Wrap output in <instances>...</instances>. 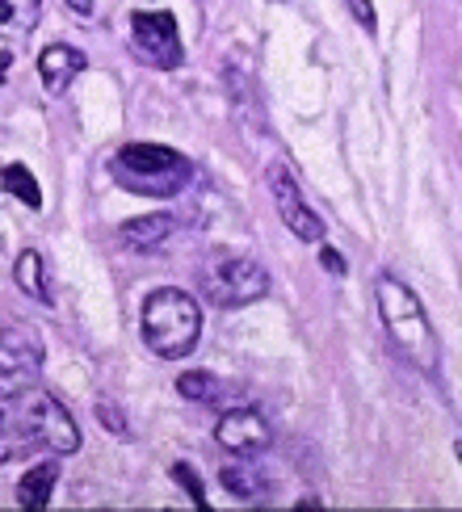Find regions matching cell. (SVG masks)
Instances as JSON below:
<instances>
[{"mask_svg": "<svg viewBox=\"0 0 462 512\" xmlns=\"http://www.w3.org/2000/svg\"><path fill=\"white\" fill-rule=\"evenodd\" d=\"M0 420H5L9 429H17L21 437H30L38 450H55V454L80 450L76 420L68 416V408H63L51 391H42L38 382L0 395Z\"/></svg>", "mask_w": 462, "mask_h": 512, "instance_id": "1", "label": "cell"}, {"mask_svg": "<svg viewBox=\"0 0 462 512\" xmlns=\"http://www.w3.org/2000/svg\"><path fill=\"white\" fill-rule=\"evenodd\" d=\"M374 298H378V315H383V328L391 332V340L399 349H404L408 361H416L420 370H437L441 361V345H437V332L429 324L425 307H420V298L399 282V277L383 273L374 282Z\"/></svg>", "mask_w": 462, "mask_h": 512, "instance_id": "2", "label": "cell"}, {"mask_svg": "<svg viewBox=\"0 0 462 512\" xmlns=\"http://www.w3.org/2000/svg\"><path fill=\"white\" fill-rule=\"evenodd\" d=\"M110 177L122 189H131V194L173 198L194 177V164L164 143H126L110 160Z\"/></svg>", "mask_w": 462, "mask_h": 512, "instance_id": "3", "label": "cell"}, {"mask_svg": "<svg viewBox=\"0 0 462 512\" xmlns=\"http://www.w3.org/2000/svg\"><path fill=\"white\" fill-rule=\"evenodd\" d=\"M202 336V311L198 303L177 286H164L152 290L143 303V340L147 349L164 361H177L189 357Z\"/></svg>", "mask_w": 462, "mask_h": 512, "instance_id": "4", "label": "cell"}, {"mask_svg": "<svg viewBox=\"0 0 462 512\" xmlns=\"http://www.w3.org/2000/svg\"><path fill=\"white\" fill-rule=\"evenodd\" d=\"M202 294L215 307H248L269 294V273L261 269V261H252V256L219 252L215 261L202 269Z\"/></svg>", "mask_w": 462, "mask_h": 512, "instance_id": "5", "label": "cell"}, {"mask_svg": "<svg viewBox=\"0 0 462 512\" xmlns=\"http://www.w3.org/2000/svg\"><path fill=\"white\" fill-rule=\"evenodd\" d=\"M42 336L30 324L0 328V395L42 378Z\"/></svg>", "mask_w": 462, "mask_h": 512, "instance_id": "6", "label": "cell"}, {"mask_svg": "<svg viewBox=\"0 0 462 512\" xmlns=\"http://www.w3.org/2000/svg\"><path fill=\"white\" fill-rule=\"evenodd\" d=\"M131 38H135V55L143 63H152L160 72L181 68V30L173 13H135L131 17Z\"/></svg>", "mask_w": 462, "mask_h": 512, "instance_id": "7", "label": "cell"}, {"mask_svg": "<svg viewBox=\"0 0 462 512\" xmlns=\"http://www.w3.org/2000/svg\"><path fill=\"white\" fill-rule=\"evenodd\" d=\"M265 181H269L273 202H278V210H282V223H286L303 244H320V240H324V219L303 202L299 185H294V177H290V168H286V164H269V168H265Z\"/></svg>", "mask_w": 462, "mask_h": 512, "instance_id": "8", "label": "cell"}, {"mask_svg": "<svg viewBox=\"0 0 462 512\" xmlns=\"http://www.w3.org/2000/svg\"><path fill=\"white\" fill-rule=\"evenodd\" d=\"M215 441L223 445V450H231L236 458H257L261 450H269V441H273V429H269V420L261 412H252V408H231L219 416L215 424Z\"/></svg>", "mask_w": 462, "mask_h": 512, "instance_id": "9", "label": "cell"}, {"mask_svg": "<svg viewBox=\"0 0 462 512\" xmlns=\"http://www.w3.org/2000/svg\"><path fill=\"white\" fill-rule=\"evenodd\" d=\"M89 68V55L68 47V42H51L47 51L38 55V76H42V89H47L51 97H59L68 84Z\"/></svg>", "mask_w": 462, "mask_h": 512, "instance_id": "10", "label": "cell"}, {"mask_svg": "<svg viewBox=\"0 0 462 512\" xmlns=\"http://www.w3.org/2000/svg\"><path fill=\"white\" fill-rule=\"evenodd\" d=\"M173 231H177L173 215H139V219H126L118 227V244L131 248V252H156Z\"/></svg>", "mask_w": 462, "mask_h": 512, "instance_id": "11", "label": "cell"}, {"mask_svg": "<svg viewBox=\"0 0 462 512\" xmlns=\"http://www.w3.org/2000/svg\"><path fill=\"white\" fill-rule=\"evenodd\" d=\"M59 483V466L55 462H38L26 471V479L17 483V504L21 508H47L51 504V492Z\"/></svg>", "mask_w": 462, "mask_h": 512, "instance_id": "12", "label": "cell"}, {"mask_svg": "<svg viewBox=\"0 0 462 512\" xmlns=\"http://www.w3.org/2000/svg\"><path fill=\"white\" fill-rule=\"evenodd\" d=\"M13 282L21 286V294L38 298V303H51V286H47V265H42V252L26 248L13 265Z\"/></svg>", "mask_w": 462, "mask_h": 512, "instance_id": "13", "label": "cell"}, {"mask_svg": "<svg viewBox=\"0 0 462 512\" xmlns=\"http://www.w3.org/2000/svg\"><path fill=\"white\" fill-rule=\"evenodd\" d=\"M0 185H5L9 194H17L26 206H34V210L42 206V189H38V181H34V173L26 164H9L5 173H0Z\"/></svg>", "mask_w": 462, "mask_h": 512, "instance_id": "14", "label": "cell"}, {"mask_svg": "<svg viewBox=\"0 0 462 512\" xmlns=\"http://www.w3.org/2000/svg\"><path fill=\"white\" fill-rule=\"evenodd\" d=\"M177 391H181V399L206 403V399H215V395H219V378H215V374H206V370H189V374L177 378Z\"/></svg>", "mask_w": 462, "mask_h": 512, "instance_id": "15", "label": "cell"}, {"mask_svg": "<svg viewBox=\"0 0 462 512\" xmlns=\"http://www.w3.org/2000/svg\"><path fill=\"white\" fill-rule=\"evenodd\" d=\"M38 445L30 441V437H21L17 429H9L5 420H0V462H13V458H26V454H34Z\"/></svg>", "mask_w": 462, "mask_h": 512, "instance_id": "16", "label": "cell"}, {"mask_svg": "<svg viewBox=\"0 0 462 512\" xmlns=\"http://www.w3.org/2000/svg\"><path fill=\"white\" fill-rule=\"evenodd\" d=\"M223 487H227L231 496H257L261 492V475L244 471V466H227V471H223Z\"/></svg>", "mask_w": 462, "mask_h": 512, "instance_id": "17", "label": "cell"}, {"mask_svg": "<svg viewBox=\"0 0 462 512\" xmlns=\"http://www.w3.org/2000/svg\"><path fill=\"white\" fill-rule=\"evenodd\" d=\"M173 479L185 487V492H189V500H194L198 508H206V492H202V479H198V471H194V466H189V462H177V466H173Z\"/></svg>", "mask_w": 462, "mask_h": 512, "instance_id": "18", "label": "cell"}, {"mask_svg": "<svg viewBox=\"0 0 462 512\" xmlns=\"http://www.w3.org/2000/svg\"><path fill=\"white\" fill-rule=\"evenodd\" d=\"M97 416H101V424H105L110 433L126 437V420H122V412H118V408H110V403H97Z\"/></svg>", "mask_w": 462, "mask_h": 512, "instance_id": "19", "label": "cell"}, {"mask_svg": "<svg viewBox=\"0 0 462 512\" xmlns=\"http://www.w3.org/2000/svg\"><path fill=\"white\" fill-rule=\"evenodd\" d=\"M349 13L357 17V26L374 34V0H349Z\"/></svg>", "mask_w": 462, "mask_h": 512, "instance_id": "20", "label": "cell"}, {"mask_svg": "<svg viewBox=\"0 0 462 512\" xmlns=\"http://www.w3.org/2000/svg\"><path fill=\"white\" fill-rule=\"evenodd\" d=\"M320 261H324V269H332V273H345V261H341V256H336L332 248L320 252Z\"/></svg>", "mask_w": 462, "mask_h": 512, "instance_id": "21", "label": "cell"}, {"mask_svg": "<svg viewBox=\"0 0 462 512\" xmlns=\"http://www.w3.org/2000/svg\"><path fill=\"white\" fill-rule=\"evenodd\" d=\"M68 9H72V13H80V17H84V13H89V9H93V0H68Z\"/></svg>", "mask_w": 462, "mask_h": 512, "instance_id": "22", "label": "cell"}, {"mask_svg": "<svg viewBox=\"0 0 462 512\" xmlns=\"http://www.w3.org/2000/svg\"><path fill=\"white\" fill-rule=\"evenodd\" d=\"M9 63H13V51H0V80H5V72H9Z\"/></svg>", "mask_w": 462, "mask_h": 512, "instance_id": "23", "label": "cell"}, {"mask_svg": "<svg viewBox=\"0 0 462 512\" xmlns=\"http://www.w3.org/2000/svg\"><path fill=\"white\" fill-rule=\"evenodd\" d=\"M9 17H13V5H9V0H0V26H5Z\"/></svg>", "mask_w": 462, "mask_h": 512, "instance_id": "24", "label": "cell"}]
</instances>
